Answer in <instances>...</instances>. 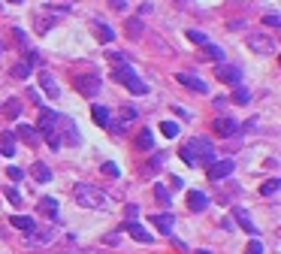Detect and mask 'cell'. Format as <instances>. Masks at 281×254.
<instances>
[{
    "instance_id": "5b68a950",
    "label": "cell",
    "mask_w": 281,
    "mask_h": 254,
    "mask_svg": "<svg viewBox=\"0 0 281 254\" xmlns=\"http://www.w3.org/2000/svg\"><path fill=\"white\" fill-rule=\"evenodd\" d=\"M58 130L64 133V139H61L64 145H79V142H82V136H79V130H76V124H73L70 118H64V115L58 118Z\"/></svg>"
},
{
    "instance_id": "74e56055",
    "label": "cell",
    "mask_w": 281,
    "mask_h": 254,
    "mask_svg": "<svg viewBox=\"0 0 281 254\" xmlns=\"http://www.w3.org/2000/svg\"><path fill=\"white\" fill-rule=\"evenodd\" d=\"M124 215H127V221H133V218H139V209H136L133 203H127V206H124Z\"/></svg>"
},
{
    "instance_id": "ffe728a7",
    "label": "cell",
    "mask_w": 281,
    "mask_h": 254,
    "mask_svg": "<svg viewBox=\"0 0 281 254\" xmlns=\"http://www.w3.org/2000/svg\"><path fill=\"white\" fill-rule=\"evenodd\" d=\"M151 145H154V133H151V130H139L136 148H139V151H151Z\"/></svg>"
},
{
    "instance_id": "ac0fdd59",
    "label": "cell",
    "mask_w": 281,
    "mask_h": 254,
    "mask_svg": "<svg viewBox=\"0 0 281 254\" xmlns=\"http://www.w3.org/2000/svg\"><path fill=\"white\" fill-rule=\"evenodd\" d=\"M124 230H127L133 239H139V242H151V233H148V230H142L136 221H124Z\"/></svg>"
},
{
    "instance_id": "9a60e30c",
    "label": "cell",
    "mask_w": 281,
    "mask_h": 254,
    "mask_svg": "<svg viewBox=\"0 0 281 254\" xmlns=\"http://www.w3.org/2000/svg\"><path fill=\"white\" fill-rule=\"evenodd\" d=\"M188 206H191V212H203V209L209 206V197H206L203 191H191V194H188Z\"/></svg>"
},
{
    "instance_id": "44dd1931",
    "label": "cell",
    "mask_w": 281,
    "mask_h": 254,
    "mask_svg": "<svg viewBox=\"0 0 281 254\" xmlns=\"http://www.w3.org/2000/svg\"><path fill=\"white\" fill-rule=\"evenodd\" d=\"M30 176H33L36 182H51V170H48L45 164H39V161L30 167Z\"/></svg>"
},
{
    "instance_id": "7402d4cb",
    "label": "cell",
    "mask_w": 281,
    "mask_h": 254,
    "mask_svg": "<svg viewBox=\"0 0 281 254\" xmlns=\"http://www.w3.org/2000/svg\"><path fill=\"white\" fill-rule=\"evenodd\" d=\"M133 76H136V73H133L127 64H121V67H115V70H112V79H115V82H121V85H124L127 79H133Z\"/></svg>"
},
{
    "instance_id": "ab89813d",
    "label": "cell",
    "mask_w": 281,
    "mask_h": 254,
    "mask_svg": "<svg viewBox=\"0 0 281 254\" xmlns=\"http://www.w3.org/2000/svg\"><path fill=\"white\" fill-rule=\"evenodd\" d=\"M6 176H9V179H12V182H18V179H21V176H24V173H21V170H18V167H9V170H6Z\"/></svg>"
},
{
    "instance_id": "1f68e13d",
    "label": "cell",
    "mask_w": 281,
    "mask_h": 254,
    "mask_svg": "<svg viewBox=\"0 0 281 254\" xmlns=\"http://www.w3.org/2000/svg\"><path fill=\"white\" fill-rule=\"evenodd\" d=\"M160 130H163V136H170V139H173V136H179V124H176V121H163V124H160Z\"/></svg>"
},
{
    "instance_id": "ba28073f",
    "label": "cell",
    "mask_w": 281,
    "mask_h": 254,
    "mask_svg": "<svg viewBox=\"0 0 281 254\" xmlns=\"http://www.w3.org/2000/svg\"><path fill=\"white\" fill-rule=\"evenodd\" d=\"M39 88L45 91L48 100H58V97H61V88H58V82H54L51 73H39Z\"/></svg>"
},
{
    "instance_id": "7bdbcfd3",
    "label": "cell",
    "mask_w": 281,
    "mask_h": 254,
    "mask_svg": "<svg viewBox=\"0 0 281 254\" xmlns=\"http://www.w3.org/2000/svg\"><path fill=\"white\" fill-rule=\"evenodd\" d=\"M109 61H115V64L121 67V64H124V55H121V52H112V55H109Z\"/></svg>"
},
{
    "instance_id": "52a82bcc",
    "label": "cell",
    "mask_w": 281,
    "mask_h": 254,
    "mask_svg": "<svg viewBox=\"0 0 281 254\" xmlns=\"http://www.w3.org/2000/svg\"><path fill=\"white\" fill-rule=\"evenodd\" d=\"M215 79H221V82H230V85H239V82H242V70H239V67H233V64H218V70H215Z\"/></svg>"
},
{
    "instance_id": "6da1fadb",
    "label": "cell",
    "mask_w": 281,
    "mask_h": 254,
    "mask_svg": "<svg viewBox=\"0 0 281 254\" xmlns=\"http://www.w3.org/2000/svg\"><path fill=\"white\" fill-rule=\"evenodd\" d=\"M179 155H182V161H185L188 167H209V164H215V145H212L206 136L188 139Z\"/></svg>"
},
{
    "instance_id": "f6af8a7d",
    "label": "cell",
    "mask_w": 281,
    "mask_h": 254,
    "mask_svg": "<svg viewBox=\"0 0 281 254\" xmlns=\"http://www.w3.org/2000/svg\"><path fill=\"white\" fill-rule=\"evenodd\" d=\"M109 3H112V9H124V6H127L124 0H109Z\"/></svg>"
},
{
    "instance_id": "60d3db41",
    "label": "cell",
    "mask_w": 281,
    "mask_h": 254,
    "mask_svg": "<svg viewBox=\"0 0 281 254\" xmlns=\"http://www.w3.org/2000/svg\"><path fill=\"white\" fill-rule=\"evenodd\" d=\"M103 173H106V176H112V179H115V176H118V167H115V164H103Z\"/></svg>"
},
{
    "instance_id": "ee69618b",
    "label": "cell",
    "mask_w": 281,
    "mask_h": 254,
    "mask_svg": "<svg viewBox=\"0 0 281 254\" xmlns=\"http://www.w3.org/2000/svg\"><path fill=\"white\" fill-rule=\"evenodd\" d=\"M103 242H106V245H118V233H109V236H106Z\"/></svg>"
},
{
    "instance_id": "b9f144b4",
    "label": "cell",
    "mask_w": 281,
    "mask_h": 254,
    "mask_svg": "<svg viewBox=\"0 0 281 254\" xmlns=\"http://www.w3.org/2000/svg\"><path fill=\"white\" fill-rule=\"evenodd\" d=\"M263 21H266V24H269V27H278V24H281V18H278V15H266V18H263Z\"/></svg>"
},
{
    "instance_id": "d6a6232c",
    "label": "cell",
    "mask_w": 281,
    "mask_h": 254,
    "mask_svg": "<svg viewBox=\"0 0 281 254\" xmlns=\"http://www.w3.org/2000/svg\"><path fill=\"white\" fill-rule=\"evenodd\" d=\"M154 197H157L163 206H170V203H173V200H170V191H166L163 185H154Z\"/></svg>"
},
{
    "instance_id": "bcb514c9",
    "label": "cell",
    "mask_w": 281,
    "mask_h": 254,
    "mask_svg": "<svg viewBox=\"0 0 281 254\" xmlns=\"http://www.w3.org/2000/svg\"><path fill=\"white\" fill-rule=\"evenodd\" d=\"M197 254H212V251H197Z\"/></svg>"
},
{
    "instance_id": "d6986e66",
    "label": "cell",
    "mask_w": 281,
    "mask_h": 254,
    "mask_svg": "<svg viewBox=\"0 0 281 254\" xmlns=\"http://www.w3.org/2000/svg\"><path fill=\"white\" fill-rule=\"evenodd\" d=\"M54 239V227H45V230H30V236H27V242H51Z\"/></svg>"
},
{
    "instance_id": "d4e9b609",
    "label": "cell",
    "mask_w": 281,
    "mask_h": 254,
    "mask_svg": "<svg viewBox=\"0 0 281 254\" xmlns=\"http://www.w3.org/2000/svg\"><path fill=\"white\" fill-rule=\"evenodd\" d=\"M94 121H97L100 127H106V124L112 121V115H109V109H106V106H94Z\"/></svg>"
},
{
    "instance_id": "d590c367",
    "label": "cell",
    "mask_w": 281,
    "mask_h": 254,
    "mask_svg": "<svg viewBox=\"0 0 281 254\" xmlns=\"http://www.w3.org/2000/svg\"><path fill=\"white\" fill-rule=\"evenodd\" d=\"M245 254H263V242H260V239L248 242V248H245Z\"/></svg>"
},
{
    "instance_id": "4fadbf2b",
    "label": "cell",
    "mask_w": 281,
    "mask_h": 254,
    "mask_svg": "<svg viewBox=\"0 0 281 254\" xmlns=\"http://www.w3.org/2000/svg\"><path fill=\"white\" fill-rule=\"evenodd\" d=\"M151 224H154L160 233H166V236H170V233H173V224H176V218H173L170 212H163V215H151Z\"/></svg>"
},
{
    "instance_id": "7dc6e473",
    "label": "cell",
    "mask_w": 281,
    "mask_h": 254,
    "mask_svg": "<svg viewBox=\"0 0 281 254\" xmlns=\"http://www.w3.org/2000/svg\"><path fill=\"white\" fill-rule=\"evenodd\" d=\"M12 3H21V0H12Z\"/></svg>"
},
{
    "instance_id": "f1b7e54d",
    "label": "cell",
    "mask_w": 281,
    "mask_h": 254,
    "mask_svg": "<svg viewBox=\"0 0 281 254\" xmlns=\"http://www.w3.org/2000/svg\"><path fill=\"white\" fill-rule=\"evenodd\" d=\"M12 76H15V79H27V76H30V64H27V61H18V64L12 67Z\"/></svg>"
},
{
    "instance_id": "f546056e",
    "label": "cell",
    "mask_w": 281,
    "mask_h": 254,
    "mask_svg": "<svg viewBox=\"0 0 281 254\" xmlns=\"http://www.w3.org/2000/svg\"><path fill=\"white\" fill-rule=\"evenodd\" d=\"M97 36H100V39H103V42H109V39H112V36H115V30H112V27H109V24H97Z\"/></svg>"
},
{
    "instance_id": "30bf717a",
    "label": "cell",
    "mask_w": 281,
    "mask_h": 254,
    "mask_svg": "<svg viewBox=\"0 0 281 254\" xmlns=\"http://www.w3.org/2000/svg\"><path fill=\"white\" fill-rule=\"evenodd\" d=\"M176 79H179V82H182L185 88H191V91H197V94H206V91H209V85H206L203 79H197V76H191V73H179Z\"/></svg>"
},
{
    "instance_id": "2e32d148",
    "label": "cell",
    "mask_w": 281,
    "mask_h": 254,
    "mask_svg": "<svg viewBox=\"0 0 281 254\" xmlns=\"http://www.w3.org/2000/svg\"><path fill=\"white\" fill-rule=\"evenodd\" d=\"M36 209H39V215H45V218H54V215H58V200H54V197H39Z\"/></svg>"
},
{
    "instance_id": "3957f363",
    "label": "cell",
    "mask_w": 281,
    "mask_h": 254,
    "mask_svg": "<svg viewBox=\"0 0 281 254\" xmlns=\"http://www.w3.org/2000/svg\"><path fill=\"white\" fill-rule=\"evenodd\" d=\"M58 112L54 109H48V106H39V118H36V127L33 130H39L42 136H45V142L51 145V148H61V136H58Z\"/></svg>"
},
{
    "instance_id": "5bb4252c",
    "label": "cell",
    "mask_w": 281,
    "mask_h": 254,
    "mask_svg": "<svg viewBox=\"0 0 281 254\" xmlns=\"http://www.w3.org/2000/svg\"><path fill=\"white\" fill-rule=\"evenodd\" d=\"M0 155L3 158H12L15 155V133L12 130H3L0 133Z\"/></svg>"
},
{
    "instance_id": "f35d334b",
    "label": "cell",
    "mask_w": 281,
    "mask_h": 254,
    "mask_svg": "<svg viewBox=\"0 0 281 254\" xmlns=\"http://www.w3.org/2000/svg\"><path fill=\"white\" fill-rule=\"evenodd\" d=\"M236 103H248V91L236 85Z\"/></svg>"
},
{
    "instance_id": "9c48e42d",
    "label": "cell",
    "mask_w": 281,
    "mask_h": 254,
    "mask_svg": "<svg viewBox=\"0 0 281 254\" xmlns=\"http://www.w3.org/2000/svg\"><path fill=\"white\" fill-rule=\"evenodd\" d=\"M76 88H79L85 97H94V94L100 91V79H97V76H79V79H76Z\"/></svg>"
},
{
    "instance_id": "cb8c5ba5",
    "label": "cell",
    "mask_w": 281,
    "mask_h": 254,
    "mask_svg": "<svg viewBox=\"0 0 281 254\" xmlns=\"http://www.w3.org/2000/svg\"><path fill=\"white\" fill-rule=\"evenodd\" d=\"M203 58H212V61H224V48H218V45H212V42H206L203 45Z\"/></svg>"
},
{
    "instance_id": "4dcf8cb0",
    "label": "cell",
    "mask_w": 281,
    "mask_h": 254,
    "mask_svg": "<svg viewBox=\"0 0 281 254\" xmlns=\"http://www.w3.org/2000/svg\"><path fill=\"white\" fill-rule=\"evenodd\" d=\"M188 39L197 42V45H206V42H209V36H206L203 30H188Z\"/></svg>"
},
{
    "instance_id": "484cf974",
    "label": "cell",
    "mask_w": 281,
    "mask_h": 254,
    "mask_svg": "<svg viewBox=\"0 0 281 254\" xmlns=\"http://www.w3.org/2000/svg\"><path fill=\"white\" fill-rule=\"evenodd\" d=\"M124 27H127V36H130V39H136V36L142 33V21H139V18H127Z\"/></svg>"
},
{
    "instance_id": "e575fe53",
    "label": "cell",
    "mask_w": 281,
    "mask_h": 254,
    "mask_svg": "<svg viewBox=\"0 0 281 254\" xmlns=\"http://www.w3.org/2000/svg\"><path fill=\"white\" fill-rule=\"evenodd\" d=\"M6 200H9L12 206H21V203H24V200H21V194H18L15 188H6Z\"/></svg>"
},
{
    "instance_id": "7c38bea8",
    "label": "cell",
    "mask_w": 281,
    "mask_h": 254,
    "mask_svg": "<svg viewBox=\"0 0 281 254\" xmlns=\"http://www.w3.org/2000/svg\"><path fill=\"white\" fill-rule=\"evenodd\" d=\"M12 133H15V139H21V142H27V145H36V142H39V136H36V130H33L30 124H18Z\"/></svg>"
},
{
    "instance_id": "8992f818",
    "label": "cell",
    "mask_w": 281,
    "mask_h": 254,
    "mask_svg": "<svg viewBox=\"0 0 281 254\" xmlns=\"http://www.w3.org/2000/svg\"><path fill=\"white\" fill-rule=\"evenodd\" d=\"M233 170H236L233 161H215V164H209V179L212 182H224L227 176H233Z\"/></svg>"
},
{
    "instance_id": "7a4b0ae2",
    "label": "cell",
    "mask_w": 281,
    "mask_h": 254,
    "mask_svg": "<svg viewBox=\"0 0 281 254\" xmlns=\"http://www.w3.org/2000/svg\"><path fill=\"white\" fill-rule=\"evenodd\" d=\"M73 197H76V203L85 206V209H112L109 194L100 191L97 185H85V182H79V185L73 188Z\"/></svg>"
},
{
    "instance_id": "836d02e7",
    "label": "cell",
    "mask_w": 281,
    "mask_h": 254,
    "mask_svg": "<svg viewBox=\"0 0 281 254\" xmlns=\"http://www.w3.org/2000/svg\"><path fill=\"white\" fill-rule=\"evenodd\" d=\"M278 188H281V182H278V179H269V182H266V185H263L260 191H263V197H272V194H275Z\"/></svg>"
},
{
    "instance_id": "83f0119b",
    "label": "cell",
    "mask_w": 281,
    "mask_h": 254,
    "mask_svg": "<svg viewBox=\"0 0 281 254\" xmlns=\"http://www.w3.org/2000/svg\"><path fill=\"white\" fill-rule=\"evenodd\" d=\"M3 115H6V118H18V115H21V103H18V100H6Z\"/></svg>"
},
{
    "instance_id": "e0dca14e",
    "label": "cell",
    "mask_w": 281,
    "mask_h": 254,
    "mask_svg": "<svg viewBox=\"0 0 281 254\" xmlns=\"http://www.w3.org/2000/svg\"><path fill=\"white\" fill-rule=\"evenodd\" d=\"M233 215H236V221H239V224H242V230H248V233H251V236H254V233H257V224H254V221H251V215H248V212H245V209H242V206H236V209H233Z\"/></svg>"
},
{
    "instance_id": "8fae6325",
    "label": "cell",
    "mask_w": 281,
    "mask_h": 254,
    "mask_svg": "<svg viewBox=\"0 0 281 254\" xmlns=\"http://www.w3.org/2000/svg\"><path fill=\"white\" fill-rule=\"evenodd\" d=\"M215 133L218 136H233V133H239V124L233 121V118H215Z\"/></svg>"
},
{
    "instance_id": "4316f807",
    "label": "cell",
    "mask_w": 281,
    "mask_h": 254,
    "mask_svg": "<svg viewBox=\"0 0 281 254\" xmlns=\"http://www.w3.org/2000/svg\"><path fill=\"white\" fill-rule=\"evenodd\" d=\"M124 85H127V88H130L133 94H148V85H145L142 79H136V76H133V79H127Z\"/></svg>"
},
{
    "instance_id": "8d00e7d4",
    "label": "cell",
    "mask_w": 281,
    "mask_h": 254,
    "mask_svg": "<svg viewBox=\"0 0 281 254\" xmlns=\"http://www.w3.org/2000/svg\"><path fill=\"white\" fill-rule=\"evenodd\" d=\"M133 118H136V109L133 106H124L121 109V121H133Z\"/></svg>"
},
{
    "instance_id": "603a6c76",
    "label": "cell",
    "mask_w": 281,
    "mask_h": 254,
    "mask_svg": "<svg viewBox=\"0 0 281 254\" xmlns=\"http://www.w3.org/2000/svg\"><path fill=\"white\" fill-rule=\"evenodd\" d=\"M12 227H18V230H24V233H30L36 224H33V218H27V215H12Z\"/></svg>"
},
{
    "instance_id": "277c9868",
    "label": "cell",
    "mask_w": 281,
    "mask_h": 254,
    "mask_svg": "<svg viewBox=\"0 0 281 254\" xmlns=\"http://www.w3.org/2000/svg\"><path fill=\"white\" fill-rule=\"evenodd\" d=\"M248 48L257 52V55H275V42L266 33H251L248 36Z\"/></svg>"
}]
</instances>
